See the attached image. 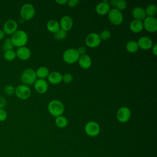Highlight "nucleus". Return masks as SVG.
Wrapping results in <instances>:
<instances>
[{
	"instance_id": "f257e3e1",
	"label": "nucleus",
	"mask_w": 157,
	"mask_h": 157,
	"mask_svg": "<svg viewBox=\"0 0 157 157\" xmlns=\"http://www.w3.org/2000/svg\"><path fill=\"white\" fill-rule=\"evenodd\" d=\"M10 38L13 45L18 48L25 46L28 40L27 33L21 29L17 30L12 35Z\"/></svg>"
},
{
	"instance_id": "f03ea898",
	"label": "nucleus",
	"mask_w": 157,
	"mask_h": 157,
	"mask_svg": "<svg viewBox=\"0 0 157 157\" xmlns=\"http://www.w3.org/2000/svg\"><path fill=\"white\" fill-rule=\"evenodd\" d=\"M48 110L52 116L57 117L64 113V105L59 100H52L48 104Z\"/></svg>"
},
{
	"instance_id": "7ed1b4c3",
	"label": "nucleus",
	"mask_w": 157,
	"mask_h": 157,
	"mask_svg": "<svg viewBox=\"0 0 157 157\" xmlns=\"http://www.w3.org/2000/svg\"><path fill=\"white\" fill-rule=\"evenodd\" d=\"M36 80L37 76L36 74V71L31 68L26 69L25 71H23L21 75V82L23 84L27 86L34 83Z\"/></svg>"
},
{
	"instance_id": "20e7f679",
	"label": "nucleus",
	"mask_w": 157,
	"mask_h": 157,
	"mask_svg": "<svg viewBox=\"0 0 157 157\" xmlns=\"http://www.w3.org/2000/svg\"><path fill=\"white\" fill-rule=\"evenodd\" d=\"M35 12L36 10L34 7L30 3L24 4L21 6L20 11L21 18L25 21L32 19L35 15Z\"/></svg>"
},
{
	"instance_id": "39448f33",
	"label": "nucleus",
	"mask_w": 157,
	"mask_h": 157,
	"mask_svg": "<svg viewBox=\"0 0 157 157\" xmlns=\"http://www.w3.org/2000/svg\"><path fill=\"white\" fill-rule=\"evenodd\" d=\"M80 55L77 50L74 48H69L66 50L63 55V59L67 64H74L77 62L79 58Z\"/></svg>"
},
{
	"instance_id": "423d86ee",
	"label": "nucleus",
	"mask_w": 157,
	"mask_h": 157,
	"mask_svg": "<svg viewBox=\"0 0 157 157\" xmlns=\"http://www.w3.org/2000/svg\"><path fill=\"white\" fill-rule=\"evenodd\" d=\"M107 14L109 20L114 25H119L123 21V15L122 12L116 8L110 9Z\"/></svg>"
},
{
	"instance_id": "0eeeda50",
	"label": "nucleus",
	"mask_w": 157,
	"mask_h": 157,
	"mask_svg": "<svg viewBox=\"0 0 157 157\" xmlns=\"http://www.w3.org/2000/svg\"><path fill=\"white\" fill-rule=\"evenodd\" d=\"M14 93L20 99L26 100L30 97L31 91L28 86L24 84H21L15 88Z\"/></svg>"
},
{
	"instance_id": "6e6552de",
	"label": "nucleus",
	"mask_w": 157,
	"mask_h": 157,
	"mask_svg": "<svg viewBox=\"0 0 157 157\" xmlns=\"http://www.w3.org/2000/svg\"><path fill=\"white\" fill-rule=\"evenodd\" d=\"M85 133L90 137L97 136L101 131L99 124L94 121H90L86 123L85 126Z\"/></svg>"
},
{
	"instance_id": "1a4fd4ad",
	"label": "nucleus",
	"mask_w": 157,
	"mask_h": 157,
	"mask_svg": "<svg viewBox=\"0 0 157 157\" xmlns=\"http://www.w3.org/2000/svg\"><path fill=\"white\" fill-rule=\"evenodd\" d=\"M131 116V110L126 106L121 107L118 109L116 113V117L120 123H126L128 121Z\"/></svg>"
},
{
	"instance_id": "9d476101",
	"label": "nucleus",
	"mask_w": 157,
	"mask_h": 157,
	"mask_svg": "<svg viewBox=\"0 0 157 157\" xmlns=\"http://www.w3.org/2000/svg\"><path fill=\"white\" fill-rule=\"evenodd\" d=\"M85 41L86 45L90 48H96L98 47L101 42L100 37L96 33H91L88 34L86 36Z\"/></svg>"
},
{
	"instance_id": "9b49d317",
	"label": "nucleus",
	"mask_w": 157,
	"mask_h": 157,
	"mask_svg": "<svg viewBox=\"0 0 157 157\" xmlns=\"http://www.w3.org/2000/svg\"><path fill=\"white\" fill-rule=\"evenodd\" d=\"M144 28L150 32L155 33L157 31V20L155 17H146L142 21Z\"/></svg>"
},
{
	"instance_id": "f8f14e48",
	"label": "nucleus",
	"mask_w": 157,
	"mask_h": 157,
	"mask_svg": "<svg viewBox=\"0 0 157 157\" xmlns=\"http://www.w3.org/2000/svg\"><path fill=\"white\" fill-rule=\"evenodd\" d=\"M18 24L14 20L10 19L7 20L3 25V31L5 34L12 35L18 29Z\"/></svg>"
},
{
	"instance_id": "ddd939ff",
	"label": "nucleus",
	"mask_w": 157,
	"mask_h": 157,
	"mask_svg": "<svg viewBox=\"0 0 157 157\" xmlns=\"http://www.w3.org/2000/svg\"><path fill=\"white\" fill-rule=\"evenodd\" d=\"M137 43L139 48L144 50H147L150 49L153 45L152 39L150 37L145 36L140 37L138 39Z\"/></svg>"
},
{
	"instance_id": "4468645a",
	"label": "nucleus",
	"mask_w": 157,
	"mask_h": 157,
	"mask_svg": "<svg viewBox=\"0 0 157 157\" xmlns=\"http://www.w3.org/2000/svg\"><path fill=\"white\" fill-rule=\"evenodd\" d=\"M34 88L40 94L45 93L48 88V83L45 79L38 78L34 82Z\"/></svg>"
},
{
	"instance_id": "2eb2a0df",
	"label": "nucleus",
	"mask_w": 157,
	"mask_h": 157,
	"mask_svg": "<svg viewBox=\"0 0 157 157\" xmlns=\"http://www.w3.org/2000/svg\"><path fill=\"white\" fill-rule=\"evenodd\" d=\"M59 23L60 29L67 32L72 28L74 22L72 18L70 16L64 15L61 18Z\"/></svg>"
},
{
	"instance_id": "dca6fc26",
	"label": "nucleus",
	"mask_w": 157,
	"mask_h": 157,
	"mask_svg": "<svg viewBox=\"0 0 157 157\" xmlns=\"http://www.w3.org/2000/svg\"><path fill=\"white\" fill-rule=\"evenodd\" d=\"M15 52L17 56L23 61L28 60L31 56V52L30 49L26 46L18 48Z\"/></svg>"
},
{
	"instance_id": "f3484780",
	"label": "nucleus",
	"mask_w": 157,
	"mask_h": 157,
	"mask_svg": "<svg viewBox=\"0 0 157 157\" xmlns=\"http://www.w3.org/2000/svg\"><path fill=\"white\" fill-rule=\"evenodd\" d=\"M95 10L99 15H104L109 13L110 7L107 1H103L96 5Z\"/></svg>"
},
{
	"instance_id": "a211bd4d",
	"label": "nucleus",
	"mask_w": 157,
	"mask_h": 157,
	"mask_svg": "<svg viewBox=\"0 0 157 157\" xmlns=\"http://www.w3.org/2000/svg\"><path fill=\"white\" fill-rule=\"evenodd\" d=\"M131 14L134 20L142 21L146 17L145 9L141 7H134L131 11Z\"/></svg>"
},
{
	"instance_id": "6ab92c4d",
	"label": "nucleus",
	"mask_w": 157,
	"mask_h": 157,
	"mask_svg": "<svg viewBox=\"0 0 157 157\" xmlns=\"http://www.w3.org/2000/svg\"><path fill=\"white\" fill-rule=\"evenodd\" d=\"M78 61L80 66L85 69L90 68L92 64V60L91 57L86 54L80 55L79 56Z\"/></svg>"
},
{
	"instance_id": "aec40b11",
	"label": "nucleus",
	"mask_w": 157,
	"mask_h": 157,
	"mask_svg": "<svg viewBox=\"0 0 157 157\" xmlns=\"http://www.w3.org/2000/svg\"><path fill=\"white\" fill-rule=\"evenodd\" d=\"M47 78L50 83L56 85L62 82V74L57 71L51 72L49 73Z\"/></svg>"
},
{
	"instance_id": "412c9836",
	"label": "nucleus",
	"mask_w": 157,
	"mask_h": 157,
	"mask_svg": "<svg viewBox=\"0 0 157 157\" xmlns=\"http://www.w3.org/2000/svg\"><path fill=\"white\" fill-rule=\"evenodd\" d=\"M129 29L133 33H140L144 29V26L142 21L133 20L129 23Z\"/></svg>"
},
{
	"instance_id": "4be33fe9",
	"label": "nucleus",
	"mask_w": 157,
	"mask_h": 157,
	"mask_svg": "<svg viewBox=\"0 0 157 157\" xmlns=\"http://www.w3.org/2000/svg\"><path fill=\"white\" fill-rule=\"evenodd\" d=\"M47 29L48 31L55 34L59 29H60L59 23L56 20H53V19L50 20L49 21H48L47 23Z\"/></svg>"
},
{
	"instance_id": "5701e85b",
	"label": "nucleus",
	"mask_w": 157,
	"mask_h": 157,
	"mask_svg": "<svg viewBox=\"0 0 157 157\" xmlns=\"http://www.w3.org/2000/svg\"><path fill=\"white\" fill-rule=\"evenodd\" d=\"M49 69L48 67L45 66H40L38 67L36 71V74L37 77L39 78L44 79L45 78H47L49 74Z\"/></svg>"
},
{
	"instance_id": "b1692460",
	"label": "nucleus",
	"mask_w": 157,
	"mask_h": 157,
	"mask_svg": "<svg viewBox=\"0 0 157 157\" xmlns=\"http://www.w3.org/2000/svg\"><path fill=\"white\" fill-rule=\"evenodd\" d=\"M55 122L56 125L59 128H64L67 126L68 124V120L67 118L63 115L55 117Z\"/></svg>"
},
{
	"instance_id": "393cba45",
	"label": "nucleus",
	"mask_w": 157,
	"mask_h": 157,
	"mask_svg": "<svg viewBox=\"0 0 157 157\" xmlns=\"http://www.w3.org/2000/svg\"><path fill=\"white\" fill-rule=\"evenodd\" d=\"M110 3L113 6L116 7V9L121 12L124 10L127 6V2L124 0H112Z\"/></svg>"
},
{
	"instance_id": "a878e982",
	"label": "nucleus",
	"mask_w": 157,
	"mask_h": 157,
	"mask_svg": "<svg viewBox=\"0 0 157 157\" xmlns=\"http://www.w3.org/2000/svg\"><path fill=\"white\" fill-rule=\"evenodd\" d=\"M126 49L129 53H135L138 49L139 47L136 40H129L126 44Z\"/></svg>"
},
{
	"instance_id": "bb28decb",
	"label": "nucleus",
	"mask_w": 157,
	"mask_h": 157,
	"mask_svg": "<svg viewBox=\"0 0 157 157\" xmlns=\"http://www.w3.org/2000/svg\"><path fill=\"white\" fill-rule=\"evenodd\" d=\"M145 11L147 17H154L157 12V7L154 4H148L146 7Z\"/></svg>"
},
{
	"instance_id": "cd10ccee",
	"label": "nucleus",
	"mask_w": 157,
	"mask_h": 157,
	"mask_svg": "<svg viewBox=\"0 0 157 157\" xmlns=\"http://www.w3.org/2000/svg\"><path fill=\"white\" fill-rule=\"evenodd\" d=\"M4 58L5 60L8 61H12L15 59L17 57L16 55V52L13 50H7L4 52Z\"/></svg>"
},
{
	"instance_id": "c85d7f7f",
	"label": "nucleus",
	"mask_w": 157,
	"mask_h": 157,
	"mask_svg": "<svg viewBox=\"0 0 157 157\" xmlns=\"http://www.w3.org/2000/svg\"><path fill=\"white\" fill-rule=\"evenodd\" d=\"M13 44L12 42V40H11V38L10 37H7L6 38L3 43H2V49L4 50V52L6 51H7V50H13Z\"/></svg>"
},
{
	"instance_id": "c756f323",
	"label": "nucleus",
	"mask_w": 157,
	"mask_h": 157,
	"mask_svg": "<svg viewBox=\"0 0 157 157\" xmlns=\"http://www.w3.org/2000/svg\"><path fill=\"white\" fill-rule=\"evenodd\" d=\"M67 36V32L60 29L56 33L54 34V39L57 40H61L64 39Z\"/></svg>"
},
{
	"instance_id": "7c9ffc66",
	"label": "nucleus",
	"mask_w": 157,
	"mask_h": 157,
	"mask_svg": "<svg viewBox=\"0 0 157 157\" xmlns=\"http://www.w3.org/2000/svg\"><path fill=\"white\" fill-rule=\"evenodd\" d=\"M101 40H106L110 39L111 37V33L110 32L107 30V29H104L101 32V33L99 34Z\"/></svg>"
},
{
	"instance_id": "2f4dec72",
	"label": "nucleus",
	"mask_w": 157,
	"mask_h": 157,
	"mask_svg": "<svg viewBox=\"0 0 157 157\" xmlns=\"http://www.w3.org/2000/svg\"><path fill=\"white\" fill-rule=\"evenodd\" d=\"M73 80V77L70 73H65L62 75V81L65 83H69Z\"/></svg>"
},
{
	"instance_id": "473e14b6",
	"label": "nucleus",
	"mask_w": 157,
	"mask_h": 157,
	"mask_svg": "<svg viewBox=\"0 0 157 157\" xmlns=\"http://www.w3.org/2000/svg\"><path fill=\"white\" fill-rule=\"evenodd\" d=\"M4 91L7 95L11 96L15 93V87L12 85H7L5 86Z\"/></svg>"
},
{
	"instance_id": "72a5a7b5",
	"label": "nucleus",
	"mask_w": 157,
	"mask_h": 157,
	"mask_svg": "<svg viewBox=\"0 0 157 157\" xmlns=\"http://www.w3.org/2000/svg\"><path fill=\"white\" fill-rule=\"evenodd\" d=\"M7 118V113L4 109H0V121H5Z\"/></svg>"
},
{
	"instance_id": "f704fd0d",
	"label": "nucleus",
	"mask_w": 157,
	"mask_h": 157,
	"mask_svg": "<svg viewBox=\"0 0 157 157\" xmlns=\"http://www.w3.org/2000/svg\"><path fill=\"white\" fill-rule=\"evenodd\" d=\"M79 2H80V1L78 0H69V1H67V4L69 7H74L77 6L79 4Z\"/></svg>"
},
{
	"instance_id": "c9c22d12",
	"label": "nucleus",
	"mask_w": 157,
	"mask_h": 157,
	"mask_svg": "<svg viewBox=\"0 0 157 157\" xmlns=\"http://www.w3.org/2000/svg\"><path fill=\"white\" fill-rule=\"evenodd\" d=\"M7 105V101L3 96H0V109H3Z\"/></svg>"
},
{
	"instance_id": "e433bc0d",
	"label": "nucleus",
	"mask_w": 157,
	"mask_h": 157,
	"mask_svg": "<svg viewBox=\"0 0 157 157\" xmlns=\"http://www.w3.org/2000/svg\"><path fill=\"white\" fill-rule=\"evenodd\" d=\"M77 50L78 54L80 55V56L83 55L85 54V53H86V48L85 47H83V46L79 47Z\"/></svg>"
},
{
	"instance_id": "4c0bfd02",
	"label": "nucleus",
	"mask_w": 157,
	"mask_h": 157,
	"mask_svg": "<svg viewBox=\"0 0 157 157\" xmlns=\"http://www.w3.org/2000/svg\"><path fill=\"white\" fill-rule=\"evenodd\" d=\"M151 48H152L153 53L156 56L157 55V45H156V44H155L154 45H153Z\"/></svg>"
},
{
	"instance_id": "58836bf2",
	"label": "nucleus",
	"mask_w": 157,
	"mask_h": 157,
	"mask_svg": "<svg viewBox=\"0 0 157 157\" xmlns=\"http://www.w3.org/2000/svg\"><path fill=\"white\" fill-rule=\"evenodd\" d=\"M55 2L59 4L64 5V4H67V0H55Z\"/></svg>"
},
{
	"instance_id": "ea45409f",
	"label": "nucleus",
	"mask_w": 157,
	"mask_h": 157,
	"mask_svg": "<svg viewBox=\"0 0 157 157\" xmlns=\"http://www.w3.org/2000/svg\"><path fill=\"white\" fill-rule=\"evenodd\" d=\"M5 37V33L2 29H0V41L2 40Z\"/></svg>"
}]
</instances>
